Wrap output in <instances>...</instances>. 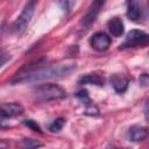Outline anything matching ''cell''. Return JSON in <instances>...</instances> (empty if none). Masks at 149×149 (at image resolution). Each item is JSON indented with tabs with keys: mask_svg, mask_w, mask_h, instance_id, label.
Instances as JSON below:
<instances>
[{
	"mask_svg": "<svg viewBox=\"0 0 149 149\" xmlns=\"http://www.w3.org/2000/svg\"><path fill=\"white\" fill-rule=\"evenodd\" d=\"M77 97H78L81 101H84L85 104L90 105L91 100H90V97H88V94H87V92H86V91H79V92L77 93Z\"/></svg>",
	"mask_w": 149,
	"mask_h": 149,
	"instance_id": "9a60e30c",
	"label": "cell"
},
{
	"mask_svg": "<svg viewBox=\"0 0 149 149\" xmlns=\"http://www.w3.org/2000/svg\"><path fill=\"white\" fill-rule=\"evenodd\" d=\"M23 123L27 126V127H29L30 129H33L34 132H38V133H42V130H41V128H40V126L34 121V120H24L23 121Z\"/></svg>",
	"mask_w": 149,
	"mask_h": 149,
	"instance_id": "5bb4252c",
	"label": "cell"
},
{
	"mask_svg": "<svg viewBox=\"0 0 149 149\" xmlns=\"http://www.w3.org/2000/svg\"><path fill=\"white\" fill-rule=\"evenodd\" d=\"M102 5H104V2H101V1L93 2V5H92L91 8H90V12L83 17L81 24H84V26H90L92 22H94L95 17H97V15H98V13H99V9H100V7H101Z\"/></svg>",
	"mask_w": 149,
	"mask_h": 149,
	"instance_id": "30bf717a",
	"label": "cell"
},
{
	"mask_svg": "<svg viewBox=\"0 0 149 149\" xmlns=\"http://www.w3.org/2000/svg\"><path fill=\"white\" fill-rule=\"evenodd\" d=\"M86 114H90V115H97L99 114V109L93 106V105H88V107L86 108Z\"/></svg>",
	"mask_w": 149,
	"mask_h": 149,
	"instance_id": "2e32d148",
	"label": "cell"
},
{
	"mask_svg": "<svg viewBox=\"0 0 149 149\" xmlns=\"http://www.w3.org/2000/svg\"><path fill=\"white\" fill-rule=\"evenodd\" d=\"M35 7H36V2L34 1H29L26 3V6L23 7L21 14L17 16V19L13 22V24L10 26V31L14 35H21L24 29L27 28V26L29 24L34 12H35Z\"/></svg>",
	"mask_w": 149,
	"mask_h": 149,
	"instance_id": "3957f363",
	"label": "cell"
},
{
	"mask_svg": "<svg viewBox=\"0 0 149 149\" xmlns=\"http://www.w3.org/2000/svg\"><path fill=\"white\" fill-rule=\"evenodd\" d=\"M149 42V35L146 34L142 30H130L126 37V41L122 45H120V48H133V47H137V45H142L144 43Z\"/></svg>",
	"mask_w": 149,
	"mask_h": 149,
	"instance_id": "277c9868",
	"label": "cell"
},
{
	"mask_svg": "<svg viewBox=\"0 0 149 149\" xmlns=\"http://www.w3.org/2000/svg\"><path fill=\"white\" fill-rule=\"evenodd\" d=\"M23 113L22 105L17 102H8V104H1V119L5 118H14L17 115H21Z\"/></svg>",
	"mask_w": 149,
	"mask_h": 149,
	"instance_id": "8992f818",
	"label": "cell"
},
{
	"mask_svg": "<svg viewBox=\"0 0 149 149\" xmlns=\"http://www.w3.org/2000/svg\"><path fill=\"white\" fill-rule=\"evenodd\" d=\"M78 84H80V85L90 84V85H95V86H102L104 85V78L97 73H88V74L80 77L78 80Z\"/></svg>",
	"mask_w": 149,
	"mask_h": 149,
	"instance_id": "7c38bea8",
	"label": "cell"
},
{
	"mask_svg": "<svg viewBox=\"0 0 149 149\" xmlns=\"http://www.w3.org/2000/svg\"><path fill=\"white\" fill-rule=\"evenodd\" d=\"M144 118L147 121H149V101L147 102V105L144 107Z\"/></svg>",
	"mask_w": 149,
	"mask_h": 149,
	"instance_id": "d6986e66",
	"label": "cell"
},
{
	"mask_svg": "<svg viewBox=\"0 0 149 149\" xmlns=\"http://www.w3.org/2000/svg\"><path fill=\"white\" fill-rule=\"evenodd\" d=\"M107 27H108L109 33L113 36H115V37H119V36H121L123 34V23H122L121 19H119L116 16L115 17H112L108 21Z\"/></svg>",
	"mask_w": 149,
	"mask_h": 149,
	"instance_id": "8fae6325",
	"label": "cell"
},
{
	"mask_svg": "<svg viewBox=\"0 0 149 149\" xmlns=\"http://www.w3.org/2000/svg\"><path fill=\"white\" fill-rule=\"evenodd\" d=\"M127 16L132 21H139L143 16V9L140 2L129 1L127 3Z\"/></svg>",
	"mask_w": 149,
	"mask_h": 149,
	"instance_id": "9c48e42d",
	"label": "cell"
},
{
	"mask_svg": "<svg viewBox=\"0 0 149 149\" xmlns=\"http://www.w3.org/2000/svg\"><path fill=\"white\" fill-rule=\"evenodd\" d=\"M128 78L121 73H114L111 77V85L116 93H123L128 88Z\"/></svg>",
	"mask_w": 149,
	"mask_h": 149,
	"instance_id": "52a82bcc",
	"label": "cell"
},
{
	"mask_svg": "<svg viewBox=\"0 0 149 149\" xmlns=\"http://www.w3.org/2000/svg\"><path fill=\"white\" fill-rule=\"evenodd\" d=\"M7 59H10V56L7 55V54H5V52L2 51V54H1V66H3V65L6 64V61H7Z\"/></svg>",
	"mask_w": 149,
	"mask_h": 149,
	"instance_id": "ac0fdd59",
	"label": "cell"
},
{
	"mask_svg": "<svg viewBox=\"0 0 149 149\" xmlns=\"http://www.w3.org/2000/svg\"><path fill=\"white\" fill-rule=\"evenodd\" d=\"M111 149H118V148H114V147H112V148H111Z\"/></svg>",
	"mask_w": 149,
	"mask_h": 149,
	"instance_id": "ffe728a7",
	"label": "cell"
},
{
	"mask_svg": "<svg viewBox=\"0 0 149 149\" xmlns=\"http://www.w3.org/2000/svg\"><path fill=\"white\" fill-rule=\"evenodd\" d=\"M34 95L37 101L48 102L65 98L66 92L56 84H43L34 88Z\"/></svg>",
	"mask_w": 149,
	"mask_h": 149,
	"instance_id": "7a4b0ae2",
	"label": "cell"
},
{
	"mask_svg": "<svg viewBox=\"0 0 149 149\" xmlns=\"http://www.w3.org/2000/svg\"><path fill=\"white\" fill-rule=\"evenodd\" d=\"M149 130L143 126H132L128 129V139L132 142H140L148 137Z\"/></svg>",
	"mask_w": 149,
	"mask_h": 149,
	"instance_id": "ba28073f",
	"label": "cell"
},
{
	"mask_svg": "<svg viewBox=\"0 0 149 149\" xmlns=\"http://www.w3.org/2000/svg\"><path fill=\"white\" fill-rule=\"evenodd\" d=\"M140 83H141L142 86H149V74H147V73L141 74V77H140Z\"/></svg>",
	"mask_w": 149,
	"mask_h": 149,
	"instance_id": "e0dca14e",
	"label": "cell"
},
{
	"mask_svg": "<svg viewBox=\"0 0 149 149\" xmlns=\"http://www.w3.org/2000/svg\"><path fill=\"white\" fill-rule=\"evenodd\" d=\"M74 69H76L74 64H61V65L47 66L44 65L43 62L38 61L36 63L23 66L10 79V83L14 85V84H21V83L40 81L43 79H49L55 77H62V76L69 74Z\"/></svg>",
	"mask_w": 149,
	"mask_h": 149,
	"instance_id": "6da1fadb",
	"label": "cell"
},
{
	"mask_svg": "<svg viewBox=\"0 0 149 149\" xmlns=\"http://www.w3.org/2000/svg\"><path fill=\"white\" fill-rule=\"evenodd\" d=\"M111 45V37L105 33H95L91 37V47L97 51H105Z\"/></svg>",
	"mask_w": 149,
	"mask_h": 149,
	"instance_id": "5b68a950",
	"label": "cell"
},
{
	"mask_svg": "<svg viewBox=\"0 0 149 149\" xmlns=\"http://www.w3.org/2000/svg\"><path fill=\"white\" fill-rule=\"evenodd\" d=\"M64 125H65V120L62 119V118H58V119L54 120L52 123L49 126V130H51V132H59L64 127Z\"/></svg>",
	"mask_w": 149,
	"mask_h": 149,
	"instance_id": "4fadbf2b",
	"label": "cell"
}]
</instances>
